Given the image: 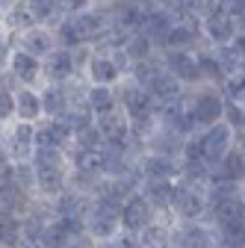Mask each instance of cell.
Listing matches in <instances>:
<instances>
[{
	"instance_id": "4dcf8cb0",
	"label": "cell",
	"mask_w": 245,
	"mask_h": 248,
	"mask_svg": "<svg viewBox=\"0 0 245 248\" xmlns=\"http://www.w3.org/2000/svg\"><path fill=\"white\" fill-rule=\"evenodd\" d=\"M198 68H204V74H210V77H219V74H222V71H219L222 65H216L213 59H201V65H198Z\"/></svg>"
},
{
	"instance_id": "7a4b0ae2",
	"label": "cell",
	"mask_w": 245,
	"mask_h": 248,
	"mask_svg": "<svg viewBox=\"0 0 245 248\" xmlns=\"http://www.w3.org/2000/svg\"><path fill=\"white\" fill-rule=\"evenodd\" d=\"M154 222H160V213L151 207V201L142 195V189L121 207V228H124V233H130V236H139Z\"/></svg>"
},
{
	"instance_id": "8992f818",
	"label": "cell",
	"mask_w": 245,
	"mask_h": 248,
	"mask_svg": "<svg viewBox=\"0 0 245 248\" xmlns=\"http://www.w3.org/2000/svg\"><path fill=\"white\" fill-rule=\"evenodd\" d=\"M177 192H180V180H160V183H145L142 186V195L151 201V207L160 216H171Z\"/></svg>"
},
{
	"instance_id": "6da1fadb",
	"label": "cell",
	"mask_w": 245,
	"mask_h": 248,
	"mask_svg": "<svg viewBox=\"0 0 245 248\" xmlns=\"http://www.w3.org/2000/svg\"><path fill=\"white\" fill-rule=\"evenodd\" d=\"M86 231L92 239L98 242H112L124 233L121 228V207L112 204V201H104V198H95V207H92L89 219H86Z\"/></svg>"
},
{
	"instance_id": "9a60e30c",
	"label": "cell",
	"mask_w": 245,
	"mask_h": 248,
	"mask_svg": "<svg viewBox=\"0 0 245 248\" xmlns=\"http://www.w3.org/2000/svg\"><path fill=\"white\" fill-rule=\"evenodd\" d=\"M33 166H36V171L62 169V154H59V148H36L33 151Z\"/></svg>"
},
{
	"instance_id": "5bb4252c",
	"label": "cell",
	"mask_w": 245,
	"mask_h": 248,
	"mask_svg": "<svg viewBox=\"0 0 245 248\" xmlns=\"http://www.w3.org/2000/svg\"><path fill=\"white\" fill-rule=\"evenodd\" d=\"M148 95L157 101H174L177 98V83L171 80V74H157L148 83Z\"/></svg>"
},
{
	"instance_id": "83f0119b",
	"label": "cell",
	"mask_w": 245,
	"mask_h": 248,
	"mask_svg": "<svg viewBox=\"0 0 245 248\" xmlns=\"http://www.w3.org/2000/svg\"><path fill=\"white\" fill-rule=\"evenodd\" d=\"M225 109H228V121L233 124V127H245V112H242L236 104H228Z\"/></svg>"
},
{
	"instance_id": "7c38bea8",
	"label": "cell",
	"mask_w": 245,
	"mask_h": 248,
	"mask_svg": "<svg viewBox=\"0 0 245 248\" xmlns=\"http://www.w3.org/2000/svg\"><path fill=\"white\" fill-rule=\"evenodd\" d=\"M168 68H171V74L180 77V80H195V77L201 74V68L195 65V59H192L189 53H183V50H171V53H168Z\"/></svg>"
},
{
	"instance_id": "d6a6232c",
	"label": "cell",
	"mask_w": 245,
	"mask_h": 248,
	"mask_svg": "<svg viewBox=\"0 0 245 248\" xmlns=\"http://www.w3.org/2000/svg\"><path fill=\"white\" fill-rule=\"evenodd\" d=\"M0 112H3V118L12 112V98H9V92H6V86H3V98H0Z\"/></svg>"
},
{
	"instance_id": "5b68a950",
	"label": "cell",
	"mask_w": 245,
	"mask_h": 248,
	"mask_svg": "<svg viewBox=\"0 0 245 248\" xmlns=\"http://www.w3.org/2000/svg\"><path fill=\"white\" fill-rule=\"evenodd\" d=\"M180 169L183 163H174L171 157H160V154H151L139 163V177H142V186L145 183H160V180H180Z\"/></svg>"
},
{
	"instance_id": "d4e9b609",
	"label": "cell",
	"mask_w": 245,
	"mask_h": 248,
	"mask_svg": "<svg viewBox=\"0 0 245 248\" xmlns=\"http://www.w3.org/2000/svg\"><path fill=\"white\" fill-rule=\"evenodd\" d=\"M166 42L174 45V47H183V45L195 42V30H189V27H171V33H168Z\"/></svg>"
},
{
	"instance_id": "e0dca14e",
	"label": "cell",
	"mask_w": 245,
	"mask_h": 248,
	"mask_svg": "<svg viewBox=\"0 0 245 248\" xmlns=\"http://www.w3.org/2000/svg\"><path fill=\"white\" fill-rule=\"evenodd\" d=\"M71 27H74V33L80 36V42L83 39H95L98 33H101V18L98 15H77L74 21H71Z\"/></svg>"
},
{
	"instance_id": "30bf717a",
	"label": "cell",
	"mask_w": 245,
	"mask_h": 248,
	"mask_svg": "<svg viewBox=\"0 0 245 248\" xmlns=\"http://www.w3.org/2000/svg\"><path fill=\"white\" fill-rule=\"evenodd\" d=\"M222 115V101L216 95H201L195 101V109H192V118L195 124H207V127H216V121Z\"/></svg>"
},
{
	"instance_id": "ffe728a7",
	"label": "cell",
	"mask_w": 245,
	"mask_h": 248,
	"mask_svg": "<svg viewBox=\"0 0 245 248\" xmlns=\"http://www.w3.org/2000/svg\"><path fill=\"white\" fill-rule=\"evenodd\" d=\"M42 107L47 109V115L65 118V107H68V101H65V92H59V89H50L47 95L42 98Z\"/></svg>"
},
{
	"instance_id": "484cf974",
	"label": "cell",
	"mask_w": 245,
	"mask_h": 248,
	"mask_svg": "<svg viewBox=\"0 0 245 248\" xmlns=\"http://www.w3.org/2000/svg\"><path fill=\"white\" fill-rule=\"evenodd\" d=\"M148 50H151V39H148V36H139V39H133V42H130V47H127V53H130L133 59H142V56H148Z\"/></svg>"
},
{
	"instance_id": "7402d4cb",
	"label": "cell",
	"mask_w": 245,
	"mask_h": 248,
	"mask_svg": "<svg viewBox=\"0 0 245 248\" xmlns=\"http://www.w3.org/2000/svg\"><path fill=\"white\" fill-rule=\"evenodd\" d=\"M89 104H92V109H98L101 115L112 112V92H109L107 86H98V89H92V95H89Z\"/></svg>"
},
{
	"instance_id": "4316f807",
	"label": "cell",
	"mask_w": 245,
	"mask_h": 248,
	"mask_svg": "<svg viewBox=\"0 0 245 248\" xmlns=\"http://www.w3.org/2000/svg\"><path fill=\"white\" fill-rule=\"evenodd\" d=\"M53 9V0H30V12H33V18H47Z\"/></svg>"
},
{
	"instance_id": "52a82bcc",
	"label": "cell",
	"mask_w": 245,
	"mask_h": 248,
	"mask_svg": "<svg viewBox=\"0 0 245 248\" xmlns=\"http://www.w3.org/2000/svg\"><path fill=\"white\" fill-rule=\"evenodd\" d=\"M204 163L210 166V171L216 169L230 151V127H225V124H216V127H210L204 136Z\"/></svg>"
},
{
	"instance_id": "f1b7e54d",
	"label": "cell",
	"mask_w": 245,
	"mask_h": 248,
	"mask_svg": "<svg viewBox=\"0 0 245 248\" xmlns=\"http://www.w3.org/2000/svg\"><path fill=\"white\" fill-rule=\"evenodd\" d=\"M136 77L142 83H151V80L157 77V71H154V65H148V62H139V65H136Z\"/></svg>"
},
{
	"instance_id": "2e32d148",
	"label": "cell",
	"mask_w": 245,
	"mask_h": 248,
	"mask_svg": "<svg viewBox=\"0 0 245 248\" xmlns=\"http://www.w3.org/2000/svg\"><path fill=\"white\" fill-rule=\"evenodd\" d=\"M207 30H210L213 42H219V45H225V42L233 39V21H230L228 15H213V18L207 21Z\"/></svg>"
},
{
	"instance_id": "3957f363",
	"label": "cell",
	"mask_w": 245,
	"mask_h": 248,
	"mask_svg": "<svg viewBox=\"0 0 245 248\" xmlns=\"http://www.w3.org/2000/svg\"><path fill=\"white\" fill-rule=\"evenodd\" d=\"M207 213H210L207 189H192V186L180 183V192H177V201L171 210L174 219L177 222H207Z\"/></svg>"
},
{
	"instance_id": "9c48e42d",
	"label": "cell",
	"mask_w": 245,
	"mask_h": 248,
	"mask_svg": "<svg viewBox=\"0 0 245 248\" xmlns=\"http://www.w3.org/2000/svg\"><path fill=\"white\" fill-rule=\"evenodd\" d=\"M136 239H139V248H174V225L160 219L148 231H142Z\"/></svg>"
},
{
	"instance_id": "44dd1931",
	"label": "cell",
	"mask_w": 245,
	"mask_h": 248,
	"mask_svg": "<svg viewBox=\"0 0 245 248\" xmlns=\"http://www.w3.org/2000/svg\"><path fill=\"white\" fill-rule=\"evenodd\" d=\"M12 68H15V74H18L21 80H33V77L39 74V65H36V59L30 56V53H18V56L12 59Z\"/></svg>"
},
{
	"instance_id": "d6986e66",
	"label": "cell",
	"mask_w": 245,
	"mask_h": 248,
	"mask_svg": "<svg viewBox=\"0 0 245 248\" xmlns=\"http://www.w3.org/2000/svg\"><path fill=\"white\" fill-rule=\"evenodd\" d=\"M92 77H95L101 86H107V83H112L118 77V65L112 59H92Z\"/></svg>"
},
{
	"instance_id": "cb8c5ba5",
	"label": "cell",
	"mask_w": 245,
	"mask_h": 248,
	"mask_svg": "<svg viewBox=\"0 0 245 248\" xmlns=\"http://www.w3.org/2000/svg\"><path fill=\"white\" fill-rule=\"evenodd\" d=\"M47 50H50V36L33 30V33L27 36V53L30 56H39V53H47Z\"/></svg>"
},
{
	"instance_id": "4fadbf2b",
	"label": "cell",
	"mask_w": 245,
	"mask_h": 248,
	"mask_svg": "<svg viewBox=\"0 0 245 248\" xmlns=\"http://www.w3.org/2000/svg\"><path fill=\"white\" fill-rule=\"evenodd\" d=\"M216 236H219V248H245V219L216 228Z\"/></svg>"
},
{
	"instance_id": "8fae6325",
	"label": "cell",
	"mask_w": 245,
	"mask_h": 248,
	"mask_svg": "<svg viewBox=\"0 0 245 248\" xmlns=\"http://www.w3.org/2000/svg\"><path fill=\"white\" fill-rule=\"evenodd\" d=\"M98 130L104 133V139L107 142H127V121H124V115H115V112H107V115H101V121H98Z\"/></svg>"
},
{
	"instance_id": "603a6c76",
	"label": "cell",
	"mask_w": 245,
	"mask_h": 248,
	"mask_svg": "<svg viewBox=\"0 0 245 248\" xmlns=\"http://www.w3.org/2000/svg\"><path fill=\"white\" fill-rule=\"evenodd\" d=\"M39 109H42V101L36 95H30V92H21V95H18V115L21 118H27V121L36 118Z\"/></svg>"
},
{
	"instance_id": "ac0fdd59",
	"label": "cell",
	"mask_w": 245,
	"mask_h": 248,
	"mask_svg": "<svg viewBox=\"0 0 245 248\" xmlns=\"http://www.w3.org/2000/svg\"><path fill=\"white\" fill-rule=\"evenodd\" d=\"M71 68H74L71 53H53L50 62H47V74H50V80H65V77L71 74Z\"/></svg>"
},
{
	"instance_id": "836d02e7",
	"label": "cell",
	"mask_w": 245,
	"mask_h": 248,
	"mask_svg": "<svg viewBox=\"0 0 245 248\" xmlns=\"http://www.w3.org/2000/svg\"><path fill=\"white\" fill-rule=\"evenodd\" d=\"M62 39H65L68 45H77V42H80V36L74 33V27H71V24H65V27H62Z\"/></svg>"
},
{
	"instance_id": "8d00e7d4",
	"label": "cell",
	"mask_w": 245,
	"mask_h": 248,
	"mask_svg": "<svg viewBox=\"0 0 245 248\" xmlns=\"http://www.w3.org/2000/svg\"><path fill=\"white\" fill-rule=\"evenodd\" d=\"M242 186H245V183H242Z\"/></svg>"
},
{
	"instance_id": "d590c367",
	"label": "cell",
	"mask_w": 245,
	"mask_h": 248,
	"mask_svg": "<svg viewBox=\"0 0 245 248\" xmlns=\"http://www.w3.org/2000/svg\"><path fill=\"white\" fill-rule=\"evenodd\" d=\"M236 53H242V56H245V36H239V39H236Z\"/></svg>"
},
{
	"instance_id": "277c9868",
	"label": "cell",
	"mask_w": 245,
	"mask_h": 248,
	"mask_svg": "<svg viewBox=\"0 0 245 248\" xmlns=\"http://www.w3.org/2000/svg\"><path fill=\"white\" fill-rule=\"evenodd\" d=\"M174 248H219L216 228L207 222H177L174 225Z\"/></svg>"
},
{
	"instance_id": "ba28073f",
	"label": "cell",
	"mask_w": 245,
	"mask_h": 248,
	"mask_svg": "<svg viewBox=\"0 0 245 248\" xmlns=\"http://www.w3.org/2000/svg\"><path fill=\"white\" fill-rule=\"evenodd\" d=\"M213 180H230V183H245V151L230 148L228 157L213 169Z\"/></svg>"
},
{
	"instance_id": "e575fe53",
	"label": "cell",
	"mask_w": 245,
	"mask_h": 248,
	"mask_svg": "<svg viewBox=\"0 0 245 248\" xmlns=\"http://www.w3.org/2000/svg\"><path fill=\"white\" fill-rule=\"evenodd\" d=\"M59 3H62V9H68V12H74V9H83L89 0H59Z\"/></svg>"
},
{
	"instance_id": "1f68e13d",
	"label": "cell",
	"mask_w": 245,
	"mask_h": 248,
	"mask_svg": "<svg viewBox=\"0 0 245 248\" xmlns=\"http://www.w3.org/2000/svg\"><path fill=\"white\" fill-rule=\"evenodd\" d=\"M27 18H33L30 6H27V9H15V12H12V24H18V27H24V24H27Z\"/></svg>"
},
{
	"instance_id": "f546056e",
	"label": "cell",
	"mask_w": 245,
	"mask_h": 248,
	"mask_svg": "<svg viewBox=\"0 0 245 248\" xmlns=\"http://www.w3.org/2000/svg\"><path fill=\"white\" fill-rule=\"evenodd\" d=\"M219 59H222L225 71H236V53H230V50H219Z\"/></svg>"
}]
</instances>
